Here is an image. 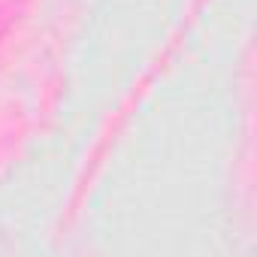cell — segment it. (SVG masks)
I'll return each mask as SVG.
<instances>
[]
</instances>
